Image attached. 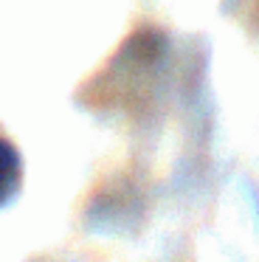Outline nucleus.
Masks as SVG:
<instances>
[{
  "label": "nucleus",
  "mask_w": 259,
  "mask_h": 262,
  "mask_svg": "<svg viewBox=\"0 0 259 262\" xmlns=\"http://www.w3.org/2000/svg\"><path fill=\"white\" fill-rule=\"evenodd\" d=\"M245 14H248V26H251V31L256 34V40H259V0H248Z\"/></svg>",
  "instance_id": "2"
},
{
  "label": "nucleus",
  "mask_w": 259,
  "mask_h": 262,
  "mask_svg": "<svg viewBox=\"0 0 259 262\" xmlns=\"http://www.w3.org/2000/svg\"><path fill=\"white\" fill-rule=\"evenodd\" d=\"M23 183V158L9 138L0 136V206H6Z\"/></svg>",
  "instance_id": "1"
}]
</instances>
